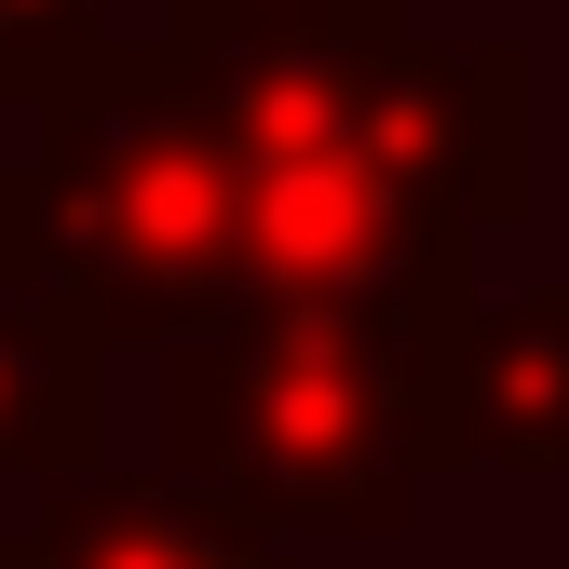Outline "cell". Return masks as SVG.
<instances>
[{
  "label": "cell",
  "instance_id": "6da1fadb",
  "mask_svg": "<svg viewBox=\"0 0 569 569\" xmlns=\"http://www.w3.org/2000/svg\"><path fill=\"white\" fill-rule=\"evenodd\" d=\"M461 299H435V312L231 299L218 326L163 339V475L258 516V529L393 542L420 516V488H435V407H448Z\"/></svg>",
  "mask_w": 569,
  "mask_h": 569
},
{
  "label": "cell",
  "instance_id": "7a4b0ae2",
  "mask_svg": "<svg viewBox=\"0 0 569 569\" xmlns=\"http://www.w3.org/2000/svg\"><path fill=\"white\" fill-rule=\"evenodd\" d=\"M41 150L0 163V244L54 271V299L82 312L109 352H163L231 312L244 244H231V136L150 28H122L82 82H54Z\"/></svg>",
  "mask_w": 569,
  "mask_h": 569
},
{
  "label": "cell",
  "instance_id": "3957f363",
  "mask_svg": "<svg viewBox=\"0 0 569 569\" xmlns=\"http://www.w3.org/2000/svg\"><path fill=\"white\" fill-rule=\"evenodd\" d=\"M231 299H326V312H435L475 284V231L435 218L339 136H244L231 150Z\"/></svg>",
  "mask_w": 569,
  "mask_h": 569
},
{
  "label": "cell",
  "instance_id": "277c9868",
  "mask_svg": "<svg viewBox=\"0 0 569 569\" xmlns=\"http://www.w3.org/2000/svg\"><path fill=\"white\" fill-rule=\"evenodd\" d=\"M435 475H516L569 488V284L529 299H461L448 326V407H435Z\"/></svg>",
  "mask_w": 569,
  "mask_h": 569
},
{
  "label": "cell",
  "instance_id": "5b68a950",
  "mask_svg": "<svg viewBox=\"0 0 569 569\" xmlns=\"http://www.w3.org/2000/svg\"><path fill=\"white\" fill-rule=\"evenodd\" d=\"M14 569H284V529L203 502L177 475H122L96 448L41 475V502L14 516Z\"/></svg>",
  "mask_w": 569,
  "mask_h": 569
},
{
  "label": "cell",
  "instance_id": "8992f818",
  "mask_svg": "<svg viewBox=\"0 0 569 569\" xmlns=\"http://www.w3.org/2000/svg\"><path fill=\"white\" fill-rule=\"evenodd\" d=\"M109 448V339L54 299V271L0 244V488H41Z\"/></svg>",
  "mask_w": 569,
  "mask_h": 569
},
{
  "label": "cell",
  "instance_id": "52a82bcc",
  "mask_svg": "<svg viewBox=\"0 0 569 569\" xmlns=\"http://www.w3.org/2000/svg\"><path fill=\"white\" fill-rule=\"evenodd\" d=\"M109 41H122V0H0V109H41Z\"/></svg>",
  "mask_w": 569,
  "mask_h": 569
},
{
  "label": "cell",
  "instance_id": "ba28073f",
  "mask_svg": "<svg viewBox=\"0 0 569 569\" xmlns=\"http://www.w3.org/2000/svg\"><path fill=\"white\" fill-rule=\"evenodd\" d=\"M407 0H150V41H231V28H393Z\"/></svg>",
  "mask_w": 569,
  "mask_h": 569
},
{
  "label": "cell",
  "instance_id": "9c48e42d",
  "mask_svg": "<svg viewBox=\"0 0 569 569\" xmlns=\"http://www.w3.org/2000/svg\"><path fill=\"white\" fill-rule=\"evenodd\" d=\"M0 569H14V529H0Z\"/></svg>",
  "mask_w": 569,
  "mask_h": 569
}]
</instances>
